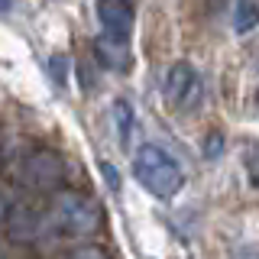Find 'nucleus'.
Listing matches in <instances>:
<instances>
[{"label": "nucleus", "instance_id": "nucleus-7", "mask_svg": "<svg viewBox=\"0 0 259 259\" xmlns=\"http://www.w3.org/2000/svg\"><path fill=\"white\" fill-rule=\"evenodd\" d=\"M94 55L104 68L110 71H126L133 65V55H130V39H113V36H97L94 39Z\"/></svg>", "mask_w": 259, "mask_h": 259}, {"label": "nucleus", "instance_id": "nucleus-12", "mask_svg": "<svg viewBox=\"0 0 259 259\" xmlns=\"http://www.w3.org/2000/svg\"><path fill=\"white\" fill-rule=\"evenodd\" d=\"M237 259H259V249L246 246V249H240V253H237Z\"/></svg>", "mask_w": 259, "mask_h": 259}, {"label": "nucleus", "instance_id": "nucleus-8", "mask_svg": "<svg viewBox=\"0 0 259 259\" xmlns=\"http://www.w3.org/2000/svg\"><path fill=\"white\" fill-rule=\"evenodd\" d=\"M256 26H259L256 0H237V4H233V29H237L240 36H246V32H253Z\"/></svg>", "mask_w": 259, "mask_h": 259}, {"label": "nucleus", "instance_id": "nucleus-14", "mask_svg": "<svg viewBox=\"0 0 259 259\" xmlns=\"http://www.w3.org/2000/svg\"><path fill=\"white\" fill-rule=\"evenodd\" d=\"M10 7H13V0H0V13H7Z\"/></svg>", "mask_w": 259, "mask_h": 259}, {"label": "nucleus", "instance_id": "nucleus-10", "mask_svg": "<svg viewBox=\"0 0 259 259\" xmlns=\"http://www.w3.org/2000/svg\"><path fill=\"white\" fill-rule=\"evenodd\" d=\"M65 259H110V256L104 253L101 246H78V249H71Z\"/></svg>", "mask_w": 259, "mask_h": 259}, {"label": "nucleus", "instance_id": "nucleus-2", "mask_svg": "<svg viewBox=\"0 0 259 259\" xmlns=\"http://www.w3.org/2000/svg\"><path fill=\"white\" fill-rule=\"evenodd\" d=\"M49 224H55L59 233L68 237H91L101 230V204L84 191H59L52 198Z\"/></svg>", "mask_w": 259, "mask_h": 259}, {"label": "nucleus", "instance_id": "nucleus-17", "mask_svg": "<svg viewBox=\"0 0 259 259\" xmlns=\"http://www.w3.org/2000/svg\"><path fill=\"white\" fill-rule=\"evenodd\" d=\"M133 4H136V0H133Z\"/></svg>", "mask_w": 259, "mask_h": 259}, {"label": "nucleus", "instance_id": "nucleus-16", "mask_svg": "<svg viewBox=\"0 0 259 259\" xmlns=\"http://www.w3.org/2000/svg\"><path fill=\"white\" fill-rule=\"evenodd\" d=\"M256 101H259V94H256Z\"/></svg>", "mask_w": 259, "mask_h": 259}, {"label": "nucleus", "instance_id": "nucleus-6", "mask_svg": "<svg viewBox=\"0 0 259 259\" xmlns=\"http://www.w3.org/2000/svg\"><path fill=\"white\" fill-rule=\"evenodd\" d=\"M7 237L13 243H32L39 240V233H42V214H36V207L32 204H10V214H7V224H4Z\"/></svg>", "mask_w": 259, "mask_h": 259}, {"label": "nucleus", "instance_id": "nucleus-4", "mask_svg": "<svg viewBox=\"0 0 259 259\" xmlns=\"http://www.w3.org/2000/svg\"><path fill=\"white\" fill-rule=\"evenodd\" d=\"M23 175H26V182L36 191L59 194L62 191V182H65V165H62V159L55 156L52 149H36L26 159V165H23Z\"/></svg>", "mask_w": 259, "mask_h": 259}, {"label": "nucleus", "instance_id": "nucleus-15", "mask_svg": "<svg viewBox=\"0 0 259 259\" xmlns=\"http://www.w3.org/2000/svg\"><path fill=\"white\" fill-rule=\"evenodd\" d=\"M0 259H4V253H0Z\"/></svg>", "mask_w": 259, "mask_h": 259}, {"label": "nucleus", "instance_id": "nucleus-11", "mask_svg": "<svg viewBox=\"0 0 259 259\" xmlns=\"http://www.w3.org/2000/svg\"><path fill=\"white\" fill-rule=\"evenodd\" d=\"M221 133H210V143H207V156H214V152H221Z\"/></svg>", "mask_w": 259, "mask_h": 259}, {"label": "nucleus", "instance_id": "nucleus-13", "mask_svg": "<svg viewBox=\"0 0 259 259\" xmlns=\"http://www.w3.org/2000/svg\"><path fill=\"white\" fill-rule=\"evenodd\" d=\"M7 214H10V204H7V201H4V198H0V227H4V224H7Z\"/></svg>", "mask_w": 259, "mask_h": 259}, {"label": "nucleus", "instance_id": "nucleus-5", "mask_svg": "<svg viewBox=\"0 0 259 259\" xmlns=\"http://www.w3.org/2000/svg\"><path fill=\"white\" fill-rule=\"evenodd\" d=\"M97 23L104 36L130 39L133 32V0H97Z\"/></svg>", "mask_w": 259, "mask_h": 259}, {"label": "nucleus", "instance_id": "nucleus-9", "mask_svg": "<svg viewBox=\"0 0 259 259\" xmlns=\"http://www.w3.org/2000/svg\"><path fill=\"white\" fill-rule=\"evenodd\" d=\"M113 126H117V136H120V143H130V133H133V107H130V101H113Z\"/></svg>", "mask_w": 259, "mask_h": 259}, {"label": "nucleus", "instance_id": "nucleus-3", "mask_svg": "<svg viewBox=\"0 0 259 259\" xmlns=\"http://www.w3.org/2000/svg\"><path fill=\"white\" fill-rule=\"evenodd\" d=\"M165 97L178 110H194L201 104V78L188 62H175L165 78Z\"/></svg>", "mask_w": 259, "mask_h": 259}, {"label": "nucleus", "instance_id": "nucleus-1", "mask_svg": "<svg viewBox=\"0 0 259 259\" xmlns=\"http://www.w3.org/2000/svg\"><path fill=\"white\" fill-rule=\"evenodd\" d=\"M133 175L136 182L143 185L152 198H175L185 185V175H182V165L175 162L172 152H165L162 146H140L133 156Z\"/></svg>", "mask_w": 259, "mask_h": 259}]
</instances>
